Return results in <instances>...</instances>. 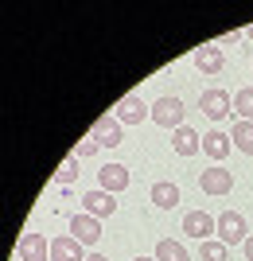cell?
<instances>
[{"instance_id": "6da1fadb", "label": "cell", "mask_w": 253, "mask_h": 261, "mask_svg": "<svg viewBox=\"0 0 253 261\" xmlns=\"http://www.w3.org/2000/svg\"><path fill=\"white\" fill-rule=\"evenodd\" d=\"M183 117H187V106H183L179 98H172V94L152 101V121L160 125V129H172V133H176L179 125H183Z\"/></svg>"}, {"instance_id": "7a4b0ae2", "label": "cell", "mask_w": 253, "mask_h": 261, "mask_svg": "<svg viewBox=\"0 0 253 261\" xmlns=\"http://www.w3.org/2000/svg\"><path fill=\"white\" fill-rule=\"evenodd\" d=\"M218 242L222 246H242L245 238H249V230H245V218L238 215V211H222L218 215Z\"/></svg>"}, {"instance_id": "3957f363", "label": "cell", "mask_w": 253, "mask_h": 261, "mask_svg": "<svg viewBox=\"0 0 253 261\" xmlns=\"http://www.w3.org/2000/svg\"><path fill=\"white\" fill-rule=\"evenodd\" d=\"M199 109H203L210 121H226L234 113V98L226 90H203V94H199Z\"/></svg>"}, {"instance_id": "277c9868", "label": "cell", "mask_w": 253, "mask_h": 261, "mask_svg": "<svg viewBox=\"0 0 253 261\" xmlns=\"http://www.w3.org/2000/svg\"><path fill=\"white\" fill-rule=\"evenodd\" d=\"M199 187H203V195H230L234 191V175L222 168V164H210L207 172L199 175Z\"/></svg>"}, {"instance_id": "5b68a950", "label": "cell", "mask_w": 253, "mask_h": 261, "mask_svg": "<svg viewBox=\"0 0 253 261\" xmlns=\"http://www.w3.org/2000/svg\"><path fill=\"white\" fill-rule=\"evenodd\" d=\"M113 117L121 121V125H140L144 117H152V106H144L136 94H129V98L117 101V109H113Z\"/></svg>"}, {"instance_id": "8992f818", "label": "cell", "mask_w": 253, "mask_h": 261, "mask_svg": "<svg viewBox=\"0 0 253 261\" xmlns=\"http://www.w3.org/2000/svg\"><path fill=\"white\" fill-rule=\"evenodd\" d=\"M70 234H74L82 246H98V238H101V218H94V215H74L70 218Z\"/></svg>"}, {"instance_id": "52a82bcc", "label": "cell", "mask_w": 253, "mask_h": 261, "mask_svg": "<svg viewBox=\"0 0 253 261\" xmlns=\"http://www.w3.org/2000/svg\"><path fill=\"white\" fill-rule=\"evenodd\" d=\"M82 207H86V215H94V218H109V215H117V199H113L109 191L94 187V191L82 195Z\"/></svg>"}, {"instance_id": "ba28073f", "label": "cell", "mask_w": 253, "mask_h": 261, "mask_svg": "<svg viewBox=\"0 0 253 261\" xmlns=\"http://www.w3.org/2000/svg\"><path fill=\"white\" fill-rule=\"evenodd\" d=\"M16 253H20V261H47L51 257V242H47L43 234H23Z\"/></svg>"}, {"instance_id": "9c48e42d", "label": "cell", "mask_w": 253, "mask_h": 261, "mask_svg": "<svg viewBox=\"0 0 253 261\" xmlns=\"http://www.w3.org/2000/svg\"><path fill=\"white\" fill-rule=\"evenodd\" d=\"M98 187L109 191V195L125 191V187H129V168H125V164H105V168L98 172Z\"/></svg>"}, {"instance_id": "30bf717a", "label": "cell", "mask_w": 253, "mask_h": 261, "mask_svg": "<svg viewBox=\"0 0 253 261\" xmlns=\"http://www.w3.org/2000/svg\"><path fill=\"white\" fill-rule=\"evenodd\" d=\"M214 226H218V218H210L207 211H191V215H183V234H191V238L210 242Z\"/></svg>"}, {"instance_id": "8fae6325", "label": "cell", "mask_w": 253, "mask_h": 261, "mask_svg": "<svg viewBox=\"0 0 253 261\" xmlns=\"http://www.w3.org/2000/svg\"><path fill=\"white\" fill-rule=\"evenodd\" d=\"M51 261H86L82 242H78L74 234H59V238L51 242Z\"/></svg>"}, {"instance_id": "7c38bea8", "label": "cell", "mask_w": 253, "mask_h": 261, "mask_svg": "<svg viewBox=\"0 0 253 261\" xmlns=\"http://www.w3.org/2000/svg\"><path fill=\"white\" fill-rule=\"evenodd\" d=\"M230 148H234V141H230V133H222V129H210L207 137H203V152H207L214 164L226 160V156H230Z\"/></svg>"}, {"instance_id": "4fadbf2b", "label": "cell", "mask_w": 253, "mask_h": 261, "mask_svg": "<svg viewBox=\"0 0 253 261\" xmlns=\"http://www.w3.org/2000/svg\"><path fill=\"white\" fill-rule=\"evenodd\" d=\"M172 148H176V156H195V152H203V137L191 125H179L172 133Z\"/></svg>"}, {"instance_id": "5bb4252c", "label": "cell", "mask_w": 253, "mask_h": 261, "mask_svg": "<svg viewBox=\"0 0 253 261\" xmlns=\"http://www.w3.org/2000/svg\"><path fill=\"white\" fill-rule=\"evenodd\" d=\"M94 137H98L101 148H117V144L125 141V129H121V121H117V117H101L98 125H94Z\"/></svg>"}, {"instance_id": "9a60e30c", "label": "cell", "mask_w": 253, "mask_h": 261, "mask_svg": "<svg viewBox=\"0 0 253 261\" xmlns=\"http://www.w3.org/2000/svg\"><path fill=\"white\" fill-rule=\"evenodd\" d=\"M195 66L203 70V74H222V66H226V55H222V47L207 43L195 51Z\"/></svg>"}, {"instance_id": "2e32d148", "label": "cell", "mask_w": 253, "mask_h": 261, "mask_svg": "<svg viewBox=\"0 0 253 261\" xmlns=\"http://www.w3.org/2000/svg\"><path fill=\"white\" fill-rule=\"evenodd\" d=\"M152 203L160 211H172L179 203V187L172 184V179H160V184H152Z\"/></svg>"}, {"instance_id": "e0dca14e", "label": "cell", "mask_w": 253, "mask_h": 261, "mask_svg": "<svg viewBox=\"0 0 253 261\" xmlns=\"http://www.w3.org/2000/svg\"><path fill=\"white\" fill-rule=\"evenodd\" d=\"M156 261H191V253H187V246H183V242L160 238V242H156Z\"/></svg>"}, {"instance_id": "ac0fdd59", "label": "cell", "mask_w": 253, "mask_h": 261, "mask_svg": "<svg viewBox=\"0 0 253 261\" xmlns=\"http://www.w3.org/2000/svg\"><path fill=\"white\" fill-rule=\"evenodd\" d=\"M230 141H234V148H242L245 156H253V121H234Z\"/></svg>"}, {"instance_id": "d6986e66", "label": "cell", "mask_w": 253, "mask_h": 261, "mask_svg": "<svg viewBox=\"0 0 253 261\" xmlns=\"http://www.w3.org/2000/svg\"><path fill=\"white\" fill-rule=\"evenodd\" d=\"M234 113H238V121H253V86L234 94Z\"/></svg>"}, {"instance_id": "ffe728a7", "label": "cell", "mask_w": 253, "mask_h": 261, "mask_svg": "<svg viewBox=\"0 0 253 261\" xmlns=\"http://www.w3.org/2000/svg\"><path fill=\"white\" fill-rule=\"evenodd\" d=\"M55 179H59V184H63V187H70V184H74V179H78V156H66V160L59 164Z\"/></svg>"}, {"instance_id": "44dd1931", "label": "cell", "mask_w": 253, "mask_h": 261, "mask_svg": "<svg viewBox=\"0 0 253 261\" xmlns=\"http://www.w3.org/2000/svg\"><path fill=\"white\" fill-rule=\"evenodd\" d=\"M199 257L203 261H230V253H226L222 242H203V246H199Z\"/></svg>"}, {"instance_id": "7402d4cb", "label": "cell", "mask_w": 253, "mask_h": 261, "mask_svg": "<svg viewBox=\"0 0 253 261\" xmlns=\"http://www.w3.org/2000/svg\"><path fill=\"white\" fill-rule=\"evenodd\" d=\"M98 148H101V144H98V137H90V141H82V144H78V148H74V156H78V160H82V156H94V152H98Z\"/></svg>"}, {"instance_id": "603a6c76", "label": "cell", "mask_w": 253, "mask_h": 261, "mask_svg": "<svg viewBox=\"0 0 253 261\" xmlns=\"http://www.w3.org/2000/svg\"><path fill=\"white\" fill-rule=\"evenodd\" d=\"M242 250H245V261H253V238H245V242H242Z\"/></svg>"}, {"instance_id": "cb8c5ba5", "label": "cell", "mask_w": 253, "mask_h": 261, "mask_svg": "<svg viewBox=\"0 0 253 261\" xmlns=\"http://www.w3.org/2000/svg\"><path fill=\"white\" fill-rule=\"evenodd\" d=\"M245 39H249V43H253V23H249V28H245Z\"/></svg>"}, {"instance_id": "d4e9b609", "label": "cell", "mask_w": 253, "mask_h": 261, "mask_svg": "<svg viewBox=\"0 0 253 261\" xmlns=\"http://www.w3.org/2000/svg\"><path fill=\"white\" fill-rule=\"evenodd\" d=\"M86 261H105V257H101V253H90V257Z\"/></svg>"}, {"instance_id": "484cf974", "label": "cell", "mask_w": 253, "mask_h": 261, "mask_svg": "<svg viewBox=\"0 0 253 261\" xmlns=\"http://www.w3.org/2000/svg\"><path fill=\"white\" fill-rule=\"evenodd\" d=\"M132 261H156V257H132Z\"/></svg>"}]
</instances>
